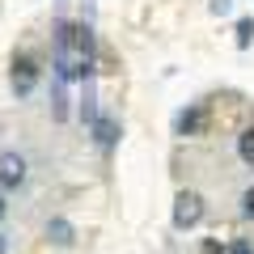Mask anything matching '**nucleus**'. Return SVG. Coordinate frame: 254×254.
Here are the masks:
<instances>
[{"instance_id": "obj_1", "label": "nucleus", "mask_w": 254, "mask_h": 254, "mask_svg": "<svg viewBox=\"0 0 254 254\" xmlns=\"http://www.w3.org/2000/svg\"><path fill=\"white\" fill-rule=\"evenodd\" d=\"M55 76L64 85L93 76V26L89 21H55Z\"/></svg>"}, {"instance_id": "obj_2", "label": "nucleus", "mask_w": 254, "mask_h": 254, "mask_svg": "<svg viewBox=\"0 0 254 254\" xmlns=\"http://www.w3.org/2000/svg\"><path fill=\"white\" fill-rule=\"evenodd\" d=\"M38 76H43V68H38V60L30 51H13L9 55V89L17 102H26L30 93L38 89Z\"/></svg>"}, {"instance_id": "obj_3", "label": "nucleus", "mask_w": 254, "mask_h": 254, "mask_svg": "<svg viewBox=\"0 0 254 254\" xmlns=\"http://www.w3.org/2000/svg\"><path fill=\"white\" fill-rule=\"evenodd\" d=\"M26 182H30V161H26V153H17V148H0V190L13 195V190H21Z\"/></svg>"}, {"instance_id": "obj_4", "label": "nucleus", "mask_w": 254, "mask_h": 254, "mask_svg": "<svg viewBox=\"0 0 254 254\" xmlns=\"http://www.w3.org/2000/svg\"><path fill=\"white\" fill-rule=\"evenodd\" d=\"M203 195L199 190H178V195H174V212H170V220H174V229H178V233H187V229H195L203 220Z\"/></svg>"}, {"instance_id": "obj_5", "label": "nucleus", "mask_w": 254, "mask_h": 254, "mask_svg": "<svg viewBox=\"0 0 254 254\" xmlns=\"http://www.w3.org/2000/svg\"><path fill=\"white\" fill-rule=\"evenodd\" d=\"M43 242L55 246V250H72V246H76V225L68 216H51L43 225Z\"/></svg>"}, {"instance_id": "obj_6", "label": "nucleus", "mask_w": 254, "mask_h": 254, "mask_svg": "<svg viewBox=\"0 0 254 254\" xmlns=\"http://www.w3.org/2000/svg\"><path fill=\"white\" fill-rule=\"evenodd\" d=\"M89 131H93V144H98L102 153H110V148L119 144V119L115 115H93Z\"/></svg>"}, {"instance_id": "obj_7", "label": "nucleus", "mask_w": 254, "mask_h": 254, "mask_svg": "<svg viewBox=\"0 0 254 254\" xmlns=\"http://www.w3.org/2000/svg\"><path fill=\"white\" fill-rule=\"evenodd\" d=\"M203 123H208V110L203 106H187V110H178V119H174V136H199Z\"/></svg>"}, {"instance_id": "obj_8", "label": "nucleus", "mask_w": 254, "mask_h": 254, "mask_svg": "<svg viewBox=\"0 0 254 254\" xmlns=\"http://www.w3.org/2000/svg\"><path fill=\"white\" fill-rule=\"evenodd\" d=\"M237 157H242L246 165H254V127H246L242 136H237Z\"/></svg>"}, {"instance_id": "obj_9", "label": "nucleus", "mask_w": 254, "mask_h": 254, "mask_svg": "<svg viewBox=\"0 0 254 254\" xmlns=\"http://www.w3.org/2000/svg\"><path fill=\"white\" fill-rule=\"evenodd\" d=\"M51 110L55 119H68V98H64V81L55 76V89H51Z\"/></svg>"}, {"instance_id": "obj_10", "label": "nucleus", "mask_w": 254, "mask_h": 254, "mask_svg": "<svg viewBox=\"0 0 254 254\" xmlns=\"http://www.w3.org/2000/svg\"><path fill=\"white\" fill-rule=\"evenodd\" d=\"M250 38H254V21L242 17V21H237V47L246 51V47H250Z\"/></svg>"}, {"instance_id": "obj_11", "label": "nucleus", "mask_w": 254, "mask_h": 254, "mask_svg": "<svg viewBox=\"0 0 254 254\" xmlns=\"http://www.w3.org/2000/svg\"><path fill=\"white\" fill-rule=\"evenodd\" d=\"M242 216H246V220H254V187H246V190H242Z\"/></svg>"}, {"instance_id": "obj_12", "label": "nucleus", "mask_w": 254, "mask_h": 254, "mask_svg": "<svg viewBox=\"0 0 254 254\" xmlns=\"http://www.w3.org/2000/svg\"><path fill=\"white\" fill-rule=\"evenodd\" d=\"M229 254H254V246H250V242H246V237H237V242H233V246H229Z\"/></svg>"}, {"instance_id": "obj_13", "label": "nucleus", "mask_w": 254, "mask_h": 254, "mask_svg": "<svg viewBox=\"0 0 254 254\" xmlns=\"http://www.w3.org/2000/svg\"><path fill=\"white\" fill-rule=\"evenodd\" d=\"M203 254H225V246L220 242H203Z\"/></svg>"}, {"instance_id": "obj_14", "label": "nucleus", "mask_w": 254, "mask_h": 254, "mask_svg": "<svg viewBox=\"0 0 254 254\" xmlns=\"http://www.w3.org/2000/svg\"><path fill=\"white\" fill-rule=\"evenodd\" d=\"M9 216V195H4V190H0V220Z\"/></svg>"}, {"instance_id": "obj_15", "label": "nucleus", "mask_w": 254, "mask_h": 254, "mask_svg": "<svg viewBox=\"0 0 254 254\" xmlns=\"http://www.w3.org/2000/svg\"><path fill=\"white\" fill-rule=\"evenodd\" d=\"M9 246H13V242H9V233L0 229V254H9Z\"/></svg>"}]
</instances>
